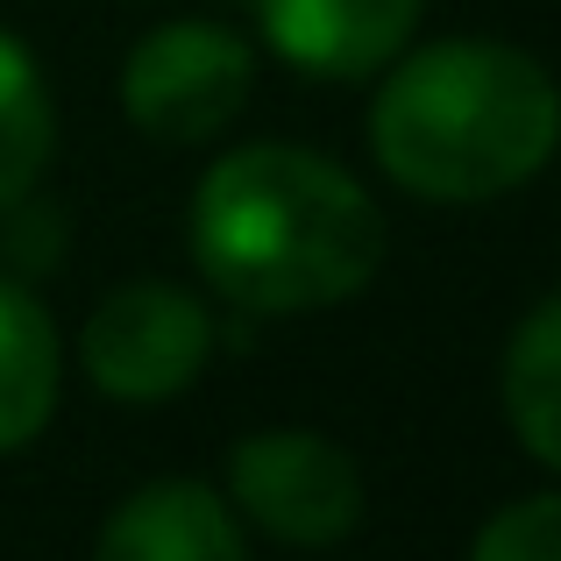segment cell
I'll use <instances>...</instances> for the list:
<instances>
[{"instance_id": "6da1fadb", "label": "cell", "mask_w": 561, "mask_h": 561, "mask_svg": "<svg viewBox=\"0 0 561 561\" xmlns=\"http://www.w3.org/2000/svg\"><path fill=\"white\" fill-rule=\"evenodd\" d=\"M192 256L242 313H320L383 263L377 199L299 142H249L192 192Z\"/></svg>"}, {"instance_id": "7a4b0ae2", "label": "cell", "mask_w": 561, "mask_h": 561, "mask_svg": "<svg viewBox=\"0 0 561 561\" xmlns=\"http://www.w3.org/2000/svg\"><path fill=\"white\" fill-rule=\"evenodd\" d=\"M561 142V85L548 65L491 36L426 43L383 79L370 150L405 192L477 206L526 185Z\"/></svg>"}, {"instance_id": "3957f363", "label": "cell", "mask_w": 561, "mask_h": 561, "mask_svg": "<svg viewBox=\"0 0 561 561\" xmlns=\"http://www.w3.org/2000/svg\"><path fill=\"white\" fill-rule=\"evenodd\" d=\"M256 85V57L220 22H171L128 50L122 65V107L150 142H206L242 114Z\"/></svg>"}, {"instance_id": "277c9868", "label": "cell", "mask_w": 561, "mask_h": 561, "mask_svg": "<svg viewBox=\"0 0 561 561\" xmlns=\"http://www.w3.org/2000/svg\"><path fill=\"white\" fill-rule=\"evenodd\" d=\"M228 491L271 540L291 548H334L363 519V477L348 448H334L313 426H271L234 440Z\"/></svg>"}, {"instance_id": "5b68a950", "label": "cell", "mask_w": 561, "mask_h": 561, "mask_svg": "<svg viewBox=\"0 0 561 561\" xmlns=\"http://www.w3.org/2000/svg\"><path fill=\"white\" fill-rule=\"evenodd\" d=\"M206 348H214V320L179 285H122L79 334L85 377L122 405L179 398L206 370Z\"/></svg>"}, {"instance_id": "8992f818", "label": "cell", "mask_w": 561, "mask_h": 561, "mask_svg": "<svg viewBox=\"0 0 561 561\" xmlns=\"http://www.w3.org/2000/svg\"><path fill=\"white\" fill-rule=\"evenodd\" d=\"M426 0H256L263 36L313 79H370L405 50Z\"/></svg>"}, {"instance_id": "52a82bcc", "label": "cell", "mask_w": 561, "mask_h": 561, "mask_svg": "<svg viewBox=\"0 0 561 561\" xmlns=\"http://www.w3.org/2000/svg\"><path fill=\"white\" fill-rule=\"evenodd\" d=\"M93 561H249V548L234 512L206 483L164 477L122 497V512L100 526Z\"/></svg>"}, {"instance_id": "ba28073f", "label": "cell", "mask_w": 561, "mask_h": 561, "mask_svg": "<svg viewBox=\"0 0 561 561\" xmlns=\"http://www.w3.org/2000/svg\"><path fill=\"white\" fill-rule=\"evenodd\" d=\"M57 412V328L43 299L0 277V455L28 448Z\"/></svg>"}, {"instance_id": "9c48e42d", "label": "cell", "mask_w": 561, "mask_h": 561, "mask_svg": "<svg viewBox=\"0 0 561 561\" xmlns=\"http://www.w3.org/2000/svg\"><path fill=\"white\" fill-rule=\"evenodd\" d=\"M505 420L512 434L526 440L534 462L561 469V291L540 299L534 313L512 328V348H505Z\"/></svg>"}, {"instance_id": "30bf717a", "label": "cell", "mask_w": 561, "mask_h": 561, "mask_svg": "<svg viewBox=\"0 0 561 561\" xmlns=\"http://www.w3.org/2000/svg\"><path fill=\"white\" fill-rule=\"evenodd\" d=\"M50 142H57V107L43 85V65L28 57L22 36L0 28V214H14L36 192Z\"/></svg>"}, {"instance_id": "8fae6325", "label": "cell", "mask_w": 561, "mask_h": 561, "mask_svg": "<svg viewBox=\"0 0 561 561\" xmlns=\"http://www.w3.org/2000/svg\"><path fill=\"white\" fill-rule=\"evenodd\" d=\"M469 561H561V497L540 491V497L505 505V512H497V519L477 534Z\"/></svg>"}]
</instances>
